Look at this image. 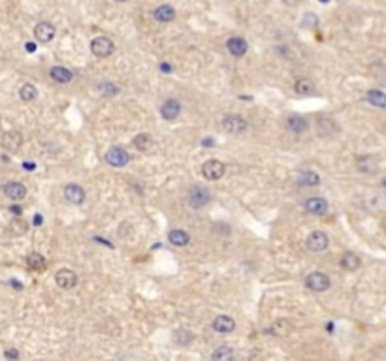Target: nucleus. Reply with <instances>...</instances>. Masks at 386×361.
<instances>
[{
	"label": "nucleus",
	"mask_w": 386,
	"mask_h": 361,
	"mask_svg": "<svg viewBox=\"0 0 386 361\" xmlns=\"http://www.w3.org/2000/svg\"><path fill=\"white\" fill-rule=\"evenodd\" d=\"M98 91H100L102 94L113 96V94H117V92H119V87H117V85H111V83H102V85H98Z\"/></svg>",
	"instance_id": "32"
},
{
	"label": "nucleus",
	"mask_w": 386,
	"mask_h": 361,
	"mask_svg": "<svg viewBox=\"0 0 386 361\" xmlns=\"http://www.w3.org/2000/svg\"><path fill=\"white\" fill-rule=\"evenodd\" d=\"M91 51L94 53V57L107 58L113 55L115 43H113V40L107 38V36H98V38H94L93 42H91Z\"/></svg>",
	"instance_id": "1"
},
{
	"label": "nucleus",
	"mask_w": 386,
	"mask_h": 361,
	"mask_svg": "<svg viewBox=\"0 0 386 361\" xmlns=\"http://www.w3.org/2000/svg\"><path fill=\"white\" fill-rule=\"evenodd\" d=\"M213 361H234V350L230 346H219L211 355Z\"/></svg>",
	"instance_id": "26"
},
{
	"label": "nucleus",
	"mask_w": 386,
	"mask_h": 361,
	"mask_svg": "<svg viewBox=\"0 0 386 361\" xmlns=\"http://www.w3.org/2000/svg\"><path fill=\"white\" fill-rule=\"evenodd\" d=\"M211 199V192L204 186H192L188 192V205L192 209H202L204 205H208Z\"/></svg>",
	"instance_id": "3"
},
{
	"label": "nucleus",
	"mask_w": 386,
	"mask_h": 361,
	"mask_svg": "<svg viewBox=\"0 0 386 361\" xmlns=\"http://www.w3.org/2000/svg\"><path fill=\"white\" fill-rule=\"evenodd\" d=\"M12 284H14V288H15V290H21V288H23V286H21V284H19V282H17V280H12Z\"/></svg>",
	"instance_id": "39"
},
{
	"label": "nucleus",
	"mask_w": 386,
	"mask_h": 361,
	"mask_svg": "<svg viewBox=\"0 0 386 361\" xmlns=\"http://www.w3.org/2000/svg\"><path fill=\"white\" fill-rule=\"evenodd\" d=\"M10 211L14 212V214H21V207H17V205H14V207H12V209H10Z\"/></svg>",
	"instance_id": "38"
},
{
	"label": "nucleus",
	"mask_w": 386,
	"mask_h": 361,
	"mask_svg": "<svg viewBox=\"0 0 386 361\" xmlns=\"http://www.w3.org/2000/svg\"><path fill=\"white\" fill-rule=\"evenodd\" d=\"M19 96H21L23 102H32V100H36V96H38V91H36V87L32 85V83H25V85H21V89H19Z\"/></svg>",
	"instance_id": "27"
},
{
	"label": "nucleus",
	"mask_w": 386,
	"mask_h": 361,
	"mask_svg": "<svg viewBox=\"0 0 386 361\" xmlns=\"http://www.w3.org/2000/svg\"><path fill=\"white\" fill-rule=\"evenodd\" d=\"M36 49V45H34V43H27V51H30V53H32V51H34Z\"/></svg>",
	"instance_id": "40"
},
{
	"label": "nucleus",
	"mask_w": 386,
	"mask_h": 361,
	"mask_svg": "<svg viewBox=\"0 0 386 361\" xmlns=\"http://www.w3.org/2000/svg\"><path fill=\"white\" fill-rule=\"evenodd\" d=\"M367 102L375 107H386V96L380 89H371L367 91Z\"/></svg>",
	"instance_id": "25"
},
{
	"label": "nucleus",
	"mask_w": 386,
	"mask_h": 361,
	"mask_svg": "<svg viewBox=\"0 0 386 361\" xmlns=\"http://www.w3.org/2000/svg\"><path fill=\"white\" fill-rule=\"evenodd\" d=\"M358 170L360 171H375L377 170V158L375 156H365V158H360L358 160Z\"/></svg>",
	"instance_id": "29"
},
{
	"label": "nucleus",
	"mask_w": 386,
	"mask_h": 361,
	"mask_svg": "<svg viewBox=\"0 0 386 361\" xmlns=\"http://www.w3.org/2000/svg\"><path fill=\"white\" fill-rule=\"evenodd\" d=\"M168 241L175 245V247H186L188 243H190V235L183 232V230H172L170 234H168Z\"/></svg>",
	"instance_id": "21"
},
{
	"label": "nucleus",
	"mask_w": 386,
	"mask_h": 361,
	"mask_svg": "<svg viewBox=\"0 0 386 361\" xmlns=\"http://www.w3.org/2000/svg\"><path fill=\"white\" fill-rule=\"evenodd\" d=\"M270 331H273L275 335H286V333L290 331V326H288L286 320H279V322L273 324V327L270 329Z\"/></svg>",
	"instance_id": "31"
},
{
	"label": "nucleus",
	"mask_w": 386,
	"mask_h": 361,
	"mask_svg": "<svg viewBox=\"0 0 386 361\" xmlns=\"http://www.w3.org/2000/svg\"><path fill=\"white\" fill-rule=\"evenodd\" d=\"M177 335H179L177 339H179V342H181V344H186L188 340L192 339V335H190V333H188V331H185V329H179Z\"/></svg>",
	"instance_id": "33"
},
{
	"label": "nucleus",
	"mask_w": 386,
	"mask_h": 361,
	"mask_svg": "<svg viewBox=\"0 0 386 361\" xmlns=\"http://www.w3.org/2000/svg\"><path fill=\"white\" fill-rule=\"evenodd\" d=\"M213 329L217 333H230L236 329V322L232 316H226V314H221L213 320Z\"/></svg>",
	"instance_id": "16"
},
{
	"label": "nucleus",
	"mask_w": 386,
	"mask_h": 361,
	"mask_svg": "<svg viewBox=\"0 0 386 361\" xmlns=\"http://www.w3.org/2000/svg\"><path fill=\"white\" fill-rule=\"evenodd\" d=\"M106 162L113 168H124L130 162V155L122 147H111L106 153Z\"/></svg>",
	"instance_id": "6"
},
{
	"label": "nucleus",
	"mask_w": 386,
	"mask_h": 361,
	"mask_svg": "<svg viewBox=\"0 0 386 361\" xmlns=\"http://www.w3.org/2000/svg\"><path fill=\"white\" fill-rule=\"evenodd\" d=\"M65 199L72 205H79L85 201V190L79 184H66L65 186Z\"/></svg>",
	"instance_id": "11"
},
{
	"label": "nucleus",
	"mask_w": 386,
	"mask_h": 361,
	"mask_svg": "<svg viewBox=\"0 0 386 361\" xmlns=\"http://www.w3.org/2000/svg\"><path fill=\"white\" fill-rule=\"evenodd\" d=\"M298 181H300V184H305V186H316L320 183V177L316 175L315 171H303V173H300Z\"/></svg>",
	"instance_id": "28"
},
{
	"label": "nucleus",
	"mask_w": 386,
	"mask_h": 361,
	"mask_svg": "<svg viewBox=\"0 0 386 361\" xmlns=\"http://www.w3.org/2000/svg\"><path fill=\"white\" fill-rule=\"evenodd\" d=\"M286 124H288V128L292 130L294 134H303L309 128V122L303 117H300V115H290L288 120H286Z\"/></svg>",
	"instance_id": "20"
},
{
	"label": "nucleus",
	"mask_w": 386,
	"mask_h": 361,
	"mask_svg": "<svg viewBox=\"0 0 386 361\" xmlns=\"http://www.w3.org/2000/svg\"><path fill=\"white\" fill-rule=\"evenodd\" d=\"M153 15H155V19H157V21L170 23V21H173V19H175V10H173L170 4H162V6L155 8Z\"/></svg>",
	"instance_id": "17"
},
{
	"label": "nucleus",
	"mask_w": 386,
	"mask_h": 361,
	"mask_svg": "<svg viewBox=\"0 0 386 361\" xmlns=\"http://www.w3.org/2000/svg\"><path fill=\"white\" fill-rule=\"evenodd\" d=\"M4 194H6V198L14 199V201H21V199L27 198V188H25V184L21 183H8L4 184Z\"/></svg>",
	"instance_id": "14"
},
{
	"label": "nucleus",
	"mask_w": 386,
	"mask_h": 361,
	"mask_svg": "<svg viewBox=\"0 0 386 361\" xmlns=\"http://www.w3.org/2000/svg\"><path fill=\"white\" fill-rule=\"evenodd\" d=\"M294 91L298 92L300 96H309V94H313L315 91V83L307 78H301L296 81V85H294Z\"/></svg>",
	"instance_id": "23"
},
{
	"label": "nucleus",
	"mask_w": 386,
	"mask_h": 361,
	"mask_svg": "<svg viewBox=\"0 0 386 361\" xmlns=\"http://www.w3.org/2000/svg\"><path fill=\"white\" fill-rule=\"evenodd\" d=\"M303 207H305V211H307V212H311V214H316V216H324V214L328 212V209H330L328 201H326L324 198H309V199H305Z\"/></svg>",
	"instance_id": "10"
},
{
	"label": "nucleus",
	"mask_w": 386,
	"mask_h": 361,
	"mask_svg": "<svg viewBox=\"0 0 386 361\" xmlns=\"http://www.w3.org/2000/svg\"><path fill=\"white\" fill-rule=\"evenodd\" d=\"M55 282H57L62 290H72V288H76V284H78V275L72 269H58L57 275H55Z\"/></svg>",
	"instance_id": "9"
},
{
	"label": "nucleus",
	"mask_w": 386,
	"mask_h": 361,
	"mask_svg": "<svg viewBox=\"0 0 386 361\" xmlns=\"http://www.w3.org/2000/svg\"><path fill=\"white\" fill-rule=\"evenodd\" d=\"M222 128H224L228 134L239 135L249 128V124H247V120H245L241 115H226V117L222 119Z\"/></svg>",
	"instance_id": "2"
},
{
	"label": "nucleus",
	"mask_w": 386,
	"mask_h": 361,
	"mask_svg": "<svg viewBox=\"0 0 386 361\" xmlns=\"http://www.w3.org/2000/svg\"><path fill=\"white\" fill-rule=\"evenodd\" d=\"M181 113V104H179L177 100H166L164 104L160 106V115H162V119L164 120H175Z\"/></svg>",
	"instance_id": "12"
},
{
	"label": "nucleus",
	"mask_w": 386,
	"mask_h": 361,
	"mask_svg": "<svg viewBox=\"0 0 386 361\" xmlns=\"http://www.w3.org/2000/svg\"><path fill=\"white\" fill-rule=\"evenodd\" d=\"M34 38H36V42H40V43H49L51 40L55 38V27L47 21L38 23L34 27Z\"/></svg>",
	"instance_id": "8"
},
{
	"label": "nucleus",
	"mask_w": 386,
	"mask_h": 361,
	"mask_svg": "<svg viewBox=\"0 0 386 361\" xmlns=\"http://www.w3.org/2000/svg\"><path fill=\"white\" fill-rule=\"evenodd\" d=\"M27 230H29V224H27L25 220H21V219L14 220V222L10 224V232H12L14 235H23V234H27Z\"/></svg>",
	"instance_id": "30"
},
{
	"label": "nucleus",
	"mask_w": 386,
	"mask_h": 361,
	"mask_svg": "<svg viewBox=\"0 0 386 361\" xmlns=\"http://www.w3.org/2000/svg\"><path fill=\"white\" fill-rule=\"evenodd\" d=\"M23 145V135L19 132H6V134L2 135V147L8 151V153H15V151L19 149Z\"/></svg>",
	"instance_id": "13"
},
{
	"label": "nucleus",
	"mask_w": 386,
	"mask_h": 361,
	"mask_svg": "<svg viewBox=\"0 0 386 361\" xmlns=\"http://www.w3.org/2000/svg\"><path fill=\"white\" fill-rule=\"evenodd\" d=\"M360 265H362L360 256H356L354 252H347V254H343V258H341V267L347 271H356Z\"/></svg>",
	"instance_id": "24"
},
{
	"label": "nucleus",
	"mask_w": 386,
	"mask_h": 361,
	"mask_svg": "<svg viewBox=\"0 0 386 361\" xmlns=\"http://www.w3.org/2000/svg\"><path fill=\"white\" fill-rule=\"evenodd\" d=\"M49 76L57 83H70L72 78H74V74L68 68H62V66H53L49 70Z\"/></svg>",
	"instance_id": "18"
},
{
	"label": "nucleus",
	"mask_w": 386,
	"mask_h": 361,
	"mask_svg": "<svg viewBox=\"0 0 386 361\" xmlns=\"http://www.w3.org/2000/svg\"><path fill=\"white\" fill-rule=\"evenodd\" d=\"M134 147L138 151H142V153H147V151L153 149V137H151V134H147V132L138 134L134 137Z\"/></svg>",
	"instance_id": "22"
},
{
	"label": "nucleus",
	"mask_w": 386,
	"mask_h": 361,
	"mask_svg": "<svg viewBox=\"0 0 386 361\" xmlns=\"http://www.w3.org/2000/svg\"><path fill=\"white\" fill-rule=\"evenodd\" d=\"M23 168H25V170H29V171H32L36 166H34V162H23Z\"/></svg>",
	"instance_id": "36"
},
{
	"label": "nucleus",
	"mask_w": 386,
	"mask_h": 361,
	"mask_svg": "<svg viewBox=\"0 0 386 361\" xmlns=\"http://www.w3.org/2000/svg\"><path fill=\"white\" fill-rule=\"evenodd\" d=\"M328 245H330V239L324 232H313V234L305 239V247H307L311 252H322V250L328 248Z\"/></svg>",
	"instance_id": "7"
},
{
	"label": "nucleus",
	"mask_w": 386,
	"mask_h": 361,
	"mask_svg": "<svg viewBox=\"0 0 386 361\" xmlns=\"http://www.w3.org/2000/svg\"><path fill=\"white\" fill-rule=\"evenodd\" d=\"M226 47H228L230 55H234V57H243L247 49H249L247 42H245L243 38H239V36H232L226 42Z\"/></svg>",
	"instance_id": "15"
},
{
	"label": "nucleus",
	"mask_w": 386,
	"mask_h": 361,
	"mask_svg": "<svg viewBox=\"0 0 386 361\" xmlns=\"http://www.w3.org/2000/svg\"><path fill=\"white\" fill-rule=\"evenodd\" d=\"M27 265H29L30 269L34 271V273H43L45 267H47V262H45V258L42 254H38V252H32V254L27 256Z\"/></svg>",
	"instance_id": "19"
},
{
	"label": "nucleus",
	"mask_w": 386,
	"mask_h": 361,
	"mask_svg": "<svg viewBox=\"0 0 386 361\" xmlns=\"http://www.w3.org/2000/svg\"><path fill=\"white\" fill-rule=\"evenodd\" d=\"M42 222H43V219H42V216H40V214H36V216H34V224H36V226H40V224H42Z\"/></svg>",
	"instance_id": "37"
},
{
	"label": "nucleus",
	"mask_w": 386,
	"mask_h": 361,
	"mask_svg": "<svg viewBox=\"0 0 386 361\" xmlns=\"http://www.w3.org/2000/svg\"><path fill=\"white\" fill-rule=\"evenodd\" d=\"M303 25H311V27H315L316 25L315 14H305V21H303Z\"/></svg>",
	"instance_id": "35"
},
{
	"label": "nucleus",
	"mask_w": 386,
	"mask_h": 361,
	"mask_svg": "<svg viewBox=\"0 0 386 361\" xmlns=\"http://www.w3.org/2000/svg\"><path fill=\"white\" fill-rule=\"evenodd\" d=\"M330 284H332L330 282V276L326 273H320V271H313L305 278V286L313 292H326L330 288Z\"/></svg>",
	"instance_id": "4"
},
{
	"label": "nucleus",
	"mask_w": 386,
	"mask_h": 361,
	"mask_svg": "<svg viewBox=\"0 0 386 361\" xmlns=\"http://www.w3.org/2000/svg\"><path fill=\"white\" fill-rule=\"evenodd\" d=\"M224 171H226V166L221 162V160H208V162L204 164V168H202V175L208 179V181H219V179L224 175Z\"/></svg>",
	"instance_id": "5"
},
{
	"label": "nucleus",
	"mask_w": 386,
	"mask_h": 361,
	"mask_svg": "<svg viewBox=\"0 0 386 361\" xmlns=\"http://www.w3.org/2000/svg\"><path fill=\"white\" fill-rule=\"evenodd\" d=\"M4 355H6L8 359L15 361V359H17V357H19V352H17L15 348H10V350H6V352H4Z\"/></svg>",
	"instance_id": "34"
}]
</instances>
